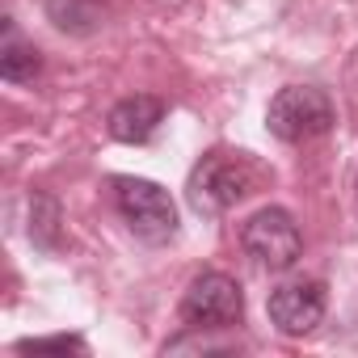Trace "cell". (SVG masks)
I'll return each mask as SVG.
<instances>
[{"label": "cell", "mask_w": 358, "mask_h": 358, "mask_svg": "<svg viewBox=\"0 0 358 358\" xmlns=\"http://www.w3.org/2000/svg\"><path fill=\"white\" fill-rule=\"evenodd\" d=\"M324 308H329V295L320 278H291L274 287L266 299V316L282 337H308L324 320Z\"/></svg>", "instance_id": "6"}, {"label": "cell", "mask_w": 358, "mask_h": 358, "mask_svg": "<svg viewBox=\"0 0 358 358\" xmlns=\"http://www.w3.org/2000/svg\"><path fill=\"white\" fill-rule=\"evenodd\" d=\"M182 320H186V329H236L245 320L241 282L220 270L194 274L182 295Z\"/></svg>", "instance_id": "5"}, {"label": "cell", "mask_w": 358, "mask_h": 358, "mask_svg": "<svg viewBox=\"0 0 358 358\" xmlns=\"http://www.w3.org/2000/svg\"><path fill=\"white\" fill-rule=\"evenodd\" d=\"M47 17L68 34H93L101 26L97 0H47Z\"/></svg>", "instance_id": "10"}, {"label": "cell", "mask_w": 358, "mask_h": 358, "mask_svg": "<svg viewBox=\"0 0 358 358\" xmlns=\"http://www.w3.org/2000/svg\"><path fill=\"white\" fill-rule=\"evenodd\" d=\"M43 72V55L34 43H26L13 26V17H5V43H0V76L9 85H30Z\"/></svg>", "instance_id": "8"}, {"label": "cell", "mask_w": 358, "mask_h": 358, "mask_svg": "<svg viewBox=\"0 0 358 358\" xmlns=\"http://www.w3.org/2000/svg\"><path fill=\"white\" fill-rule=\"evenodd\" d=\"M22 354H89V341L80 333H55V337H26L17 341Z\"/></svg>", "instance_id": "11"}, {"label": "cell", "mask_w": 358, "mask_h": 358, "mask_svg": "<svg viewBox=\"0 0 358 358\" xmlns=\"http://www.w3.org/2000/svg\"><path fill=\"white\" fill-rule=\"evenodd\" d=\"M59 236H64V215H59V203L47 194V190H34L30 199V241L47 253L59 249Z\"/></svg>", "instance_id": "9"}, {"label": "cell", "mask_w": 358, "mask_h": 358, "mask_svg": "<svg viewBox=\"0 0 358 358\" xmlns=\"http://www.w3.org/2000/svg\"><path fill=\"white\" fill-rule=\"evenodd\" d=\"M266 169L249 156V152H232V148H215L207 152L190 177H186V203L194 215H224L236 203H245L262 182H266Z\"/></svg>", "instance_id": "1"}, {"label": "cell", "mask_w": 358, "mask_h": 358, "mask_svg": "<svg viewBox=\"0 0 358 358\" xmlns=\"http://www.w3.org/2000/svg\"><path fill=\"white\" fill-rule=\"evenodd\" d=\"M160 122H164V101L152 97V93H135V97H122V101L110 110L106 131H110V139H118V143H148Z\"/></svg>", "instance_id": "7"}, {"label": "cell", "mask_w": 358, "mask_h": 358, "mask_svg": "<svg viewBox=\"0 0 358 358\" xmlns=\"http://www.w3.org/2000/svg\"><path fill=\"white\" fill-rule=\"evenodd\" d=\"M333 122H337V110H333L329 93L316 85H287L270 97V110H266V127L282 143L320 139L333 131Z\"/></svg>", "instance_id": "2"}, {"label": "cell", "mask_w": 358, "mask_h": 358, "mask_svg": "<svg viewBox=\"0 0 358 358\" xmlns=\"http://www.w3.org/2000/svg\"><path fill=\"white\" fill-rule=\"evenodd\" d=\"M241 249L253 266L282 274L303 257V232L287 207H262L241 224Z\"/></svg>", "instance_id": "4"}, {"label": "cell", "mask_w": 358, "mask_h": 358, "mask_svg": "<svg viewBox=\"0 0 358 358\" xmlns=\"http://www.w3.org/2000/svg\"><path fill=\"white\" fill-rule=\"evenodd\" d=\"M114 207L127 220V228L143 245H169L177 236V207L164 186L148 182V177H114Z\"/></svg>", "instance_id": "3"}]
</instances>
